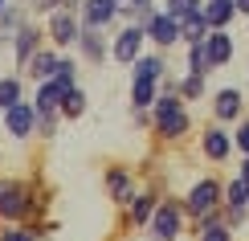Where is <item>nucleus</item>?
I'll use <instances>...</instances> for the list:
<instances>
[{"mask_svg": "<svg viewBox=\"0 0 249 241\" xmlns=\"http://www.w3.org/2000/svg\"><path fill=\"white\" fill-rule=\"evenodd\" d=\"M0 127L13 135V139H33V135H37V111H33V102L20 98L17 107H8L4 114H0Z\"/></svg>", "mask_w": 249, "mask_h": 241, "instance_id": "6", "label": "nucleus"}, {"mask_svg": "<svg viewBox=\"0 0 249 241\" xmlns=\"http://www.w3.org/2000/svg\"><path fill=\"white\" fill-rule=\"evenodd\" d=\"M74 45L82 49V61H90V66H102V61L110 57V37L102 33V29H86L82 25V33H78Z\"/></svg>", "mask_w": 249, "mask_h": 241, "instance_id": "13", "label": "nucleus"}, {"mask_svg": "<svg viewBox=\"0 0 249 241\" xmlns=\"http://www.w3.org/2000/svg\"><path fill=\"white\" fill-rule=\"evenodd\" d=\"M0 114H4V111H0Z\"/></svg>", "mask_w": 249, "mask_h": 241, "instance_id": "35", "label": "nucleus"}, {"mask_svg": "<svg viewBox=\"0 0 249 241\" xmlns=\"http://www.w3.org/2000/svg\"><path fill=\"white\" fill-rule=\"evenodd\" d=\"M229 135H233V148L241 151V155H249V114H245L241 123H237V127H233Z\"/></svg>", "mask_w": 249, "mask_h": 241, "instance_id": "29", "label": "nucleus"}, {"mask_svg": "<svg viewBox=\"0 0 249 241\" xmlns=\"http://www.w3.org/2000/svg\"><path fill=\"white\" fill-rule=\"evenodd\" d=\"M200 151H204V160H213V164H225L233 155V135L221 127V123H209L200 135Z\"/></svg>", "mask_w": 249, "mask_h": 241, "instance_id": "12", "label": "nucleus"}, {"mask_svg": "<svg viewBox=\"0 0 249 241\" xmlns=\"http://www.w3.org/2000/svg\"><path fill=\"white\" fill-rule=\"evenodd\" d=\"M45 217V192L25 180H0V225H37Z\"/></svg>", "mask_w": 249, "mask_h": 241, "instance_id": "1", "label": "nucleus"}, {"mask_svg": "<svg viewBox=\"0 0 249 241\" xmlns=\"http://www.w3.org/2000/svg\"><path fill=\"white\" fill-rule=\"evenodd\" d=\"M233 8H237V17H249V0H233Z\"/></svg>", "mask_w": 249, "mask_h": 241, "instance_id": "33", "label": "nucleus"}, {"mask_svg": "<svg viewBox=\"0 0 249 241\" xmlns=\"http://www.w3.org/2000/svg\"><path fill=\"white\" fill-rule=\"evenodd\" d=\"M200 17L209 29H229L237 20V8H233V0H200Z\"/></svg>", "mask_w": 249, "mask_h": 241, "instance_id": "16", "label": "nucleus"}, {"mask_svg": "<svg viewBox=\"0 0 249 241\" xmlns=\"http://www.w3.org/2000/svg\"><path fill=\"white\" fill-rule=\"evenodd\" d=\"M200 49H204V57H209V70H225L233 61V54H237L229 29H209V37L200 41Z\"/></svg>", "mask_w": 249, "mask_h": 241, "instance_id": "8", "label": "nucleus"}, {"mask_svg": "<svg viewBox=\"0 0 249 241\" xmlns=\"http://www.w3.org/2000/svg\"><path fill=\"white\" fill-rule=\"evenodd\" d=\"M237 180L249 184V155H241V167H237Z\"/></svg>", "mask_w": 249, "mask_h": 241, "instance_id": "32", "label": "nucleus"}, {"mask_svg": "<svg viewBox=\"0 0 249 241\" xmlns=\"http://www.w3.org/2000/svg\"><path fill=\"white\" fill-rule=\"evenodd\" d=\"M155 98H160V82H147V78H131V111H135V114H147Z\"/></svg>", "mask_w": 249, "mask_h": 241, "instance_id": "19", "label": "nucleus"}, {"mask_svg": "<svg viewBox=\"0 0 249 241\" xmlns=\"http://www.w3.org/2000/svg\"><path fill=\"white\" fill-rule=\"evenodd\" d=\"M57 102H61V90L53 86V82H37V94H33L37 119H41V114H57Z\"/></svg>", "mask_w": 249, "mask_h": 241, "instance_id": "23", "label": "nucleus"}, {"mask_svg": "<svg viewBox=\"0 0 249 241\" xmlns=\"http://www.w3.org/2000/svg\"><path fill=\"white\" fill-rule=\"evenodd\" d=\"M102 188H107V196H110L119 208H127L131 196H135V176H131L123 164H110L107 172H102Z\"/></svg>", "mask_w": 249, "mask_h": 241, "instance_id": "11", "label": "nucleus"}, {"mask_svg": "<svg viewBox=\"0 0 249 241\" xmlns=\"http://www.w3.org/2000/svg\"><path fill=\"white\" fill-rule=\"evenodd\" d=\"M57 114H41V119H37V135H41V139H53V135H57Z\"/></svg>", "mask_w": 249, "mask_h": 241, "instance_id": "30", "label": "nucleus"}, {"mask_svg": "<svg viewBox=\"0 0 249 241\" xmlns=\"http://www.w3.org/2000/svg\"><path fill=\"white\" fill-rule=\"evenodd\" d=\"M221 188H225V180H216V176H204V180H196L188 192H184V201H180L184 217H188V221L216 217V213H221Z\"/></svg>", "mask_w": 249, "mask_h": 241, "instance_id": "2", "label": "nucleus"}, {"mask_svg": "<svg viewBox=\"0 0 249 241\" xmlns=\"http://www.w3.org/2000/svg\"><path fill=\"white\" fill-rule=\"evenodd\" d=\"M143 33H147V41L160 49V54H163V49H172V45H180V25H176L172 17H163V13H155L147 25H143Z\"/></svg>", "mask_w": 249, "mask_h": 241, "instance_id": "14", "label": "nucleus"}, {"mask_svg": "<svg viewBox=\"0 0 249 241\" xmlns=\"http://www.w3.org/2000/svg\"><path fill=\"white\" fill-rule=\"evenodd\" d=\"M45 37H49V49H70L78 41V33H82V20H78V13H70V8H57L53 17H45Z\"/></svg>", "mask_w": 249, "mask_h": 241, "instance_id": "4", "label": "nucleus"}, {"mask_svg": "<svg viewBox=\"0 0 249 241\" xmlns=\"http://www.w3.org/2000/svg\"><path fill=\"white\" fill-rule=\"evenodd\" d=\"M139 54H147V33H143L139 25H123L115 37H110V57L119 61V66H131Z\"/></svg>", "mask_w": 249, "mask_h": 241, "instance_id": "5", "label": "nucleus"}, {"mask_svg": "<svg viewBox=\"0 0 249 241\" xmlns=\"http://www.w3.org/2000/svg\"><path fill=\"white\" fill-rule=\"evenodd\" d=\"M131 78H147V82H163L168 78V61H163V54L155 49V54H139L131 61Z\"/></svg>", "mask_w": 249, "mask_h": 241, "instance_id": "17", "label": "nucleus"}, {"mask_svg": "<svg viewBox=\"0 0 249 241\" xmlns=\"http://www.w3.org/2000/svg\"><path fill=\"white\" fill-rule=\"evenodd\" d=\"M221 204H229V208H249V184H241L237 176H233V180H225Z\"/></svg>", "mask_w": 249, "mask_h": 241, "instance_id": "26", "label": "nucleus"}, {"mask_svg": "<svg viewBox=\"0 0 249 241\" xmlns=\"http://www.w3.org/2000/svg\"><path fill=\"white\" fill-rule=\"evenodd\" d=\"M41 45H45V29H41L37 20H25V25L13 33V57H17V66L25 70V66H29V57H33Z\"/></svg>", "mask_w": 249, "mask_h": 241, "instance_id": "10", "label": "nucleus"}, {"mask_svg": "<svg viewBox=\"0 0 249 241\" xmlns=\"http://www.w3.org/2000/svg\"><path fill=\"white\" fill-rule=\"evenodd\" d=\"M155 204H160V192H155V188H135V196L127 204V225L131 229H147Z\"/></svg>", "mask_w": 249, "mask_h": 241, "instance_id": "15", "label": "nucleus"}, {"mask_svg": "<svg viewBox=\"0 0 249 241\" xmlns=\"http://www.w3.org/2000/svg\"><path fill=\"white\" fill-rule=\"evenodd\" d=\"M20 98H25V82H20V74H4L0 78V111L17 107Z\"/></svg>", "mask_w": 249, "mask_h": 241, "instance_id": "25", "label": "nucleus"}, {"mask_svg": "<svg viewBox=\"0 0 249 241\" xmlns=\"http://www.w3.org/2000/svg\"><path fill=\"white\" fill-rule=\"evenodd\" d=\"M4 4H8V0H0V8H4Z\"/></svg>", "mask_w": 249, "mask_h": 241, "instance_id": "34", "label": "nucleus"}, {"mask_svg": "<svg viewBox=\"0 0 249 241\" xmlns=\"http://www.w3.org/2000/svg\"><path fill=\"white\" fill-rule=\"evenodd\" d=\"M204 90L209 86H204V78H196V74H180L176 78V98H180L184 107H188V102H200Z\"/></svg>", "mask_w": 249, "mask_h": 241, "instance_id": "24", "label": "nucleus"}, {"mask_svg": "<svg viewBox=\"0 0 249 241\" xmlns=\"http://www.w3.org/2000/svg\"><path fill=\"white\" fill-rule=\"evenodd\" d=\"M119 4H123V0H82L78 20L86 29H102V33H107V29L119 20Z\"/></svg>", "mask_w": 249, "mask_h": 241, "instance_id": "9", "label": "nucleus"}, {"mask_svg": "<svg viewBox=\"0 0 249 241\" xmlns=\"http://www.w3.org/2000/svg\"><path fill=\"white\" fill-rule=\"evenodd\" d=\"M176 25H180V45H200V41L209 37V25H204L200 8H196V13H188V17H180Z\"/></svg>", "mask_w": 249, "mask_h": 241, "instance_id": "21", "label": "nucleus"}, {"mask_svg": "<svg viewBox=\"0 0 249 241\" xmlns=\"http://www.w3.org/2000/svg\"><path fill=\"white\" fill-rule=\"evenodd\" d=\"M57 57H61L57 49L41 45L37 54L29 57V66H25V70H29V78H33V82H49V78H53V70H57Z\"/></svg>", "mask_w": 249, "mask_h": 241, "instance_id": "18", "label": "nucleus"}, {"mask_svg": "<svg viewBox=\"0 0 249 241\" xmlns=\"http://www.w3.org/2000/svg\"><path fill=\"white\" fill-rule=\"evenodd\" d=\"M245 119V94L237 86H221L213 94V123H241Z\"/></svg>", "mask_w": 249, "mask_h": 241, "instance_id": "7", "label": "nucleus"}, {"mask_svg": "<svg viewBox=\"0 0 249 241\" xmlns=\"http://www.w3.org/2000/svg\"><path fill=\"white\" fill-rule=\"evenodd\" d=\"M25 20H29V13H25V8H17V4H4V8H0V33H4V37H13L17 29L25 25Z\"/></svg>", "mask_w": 249, "mask_h": 241, "instance_id": "27", "label": "nucleus"}, {"mask_svg": "<svg viewBox=\"0 0 249 241\" xmlns=\"http://www.w3.org/2000/svg\"><path fill=\"white\" fill-rule=\"evenodd\" d=\"M29 8H33L37 17H53L57 8H61V0H33V4H29Z\"/></svg>", "mask_w": 249, "mask_h": 241, "instance_id": "31", "label": "nucleus"}, {"mask_svg": "<svg viewBox=\"0 0 249 241\" xmlns=\"http://www.w3.org/2000/svg\"><path fill=\"white\" fill-rule=\"evenodd\" d=\"M184 208L176 196H160V204H155V213H151V221H147V237L151 241H180L184 233Z\"/></svg>", "mask_w": 249, "mask_h": 241, "instance_id": "3", "label": "nucleus"}, {"mask_svg": "<svg viewBox=\"0 0 249 241\" xmlns=\"http://www.w3.org/2000/svg\"><path fill=\"white\" fill-rule=\"evenodd\" d=\"M86 90L82 86H74V90H66L61 94V102H57V119H82V114H86Z\"/></svg>", "mask_w": 249, "mask_h": 241, "instance_id": "22", "label": "nucleus"}, {"mask_svg": "<svg viewBox=\"0 0 249 241\" xmlns=\"http://www.w3.org/2000/svg\"><path fill=\"white\" fill-rule=\"evenodd\" d=\"M49 229H57L53 221H37V225H0V241H41L49 233Z\"/></svg>", "mask_w": 249, "mask_h": 241, "instance_id": "20", "label": "nucleus"}, {"mask_svg": "<svg viewBox=\"0 0 249 241\" xmlns=\"http://www.w3.org/2000/svg\"><path fill=\"white\" fill-rule=\"evenodd\" d=\"M196 8H200V0H163L160 13H163V17H172V20H180V17L196 13Z\"/></svg>", "mask_w": 249, "mask_h": 241, "instance_id": "28", "label": "nucleus"}]
</instances>
